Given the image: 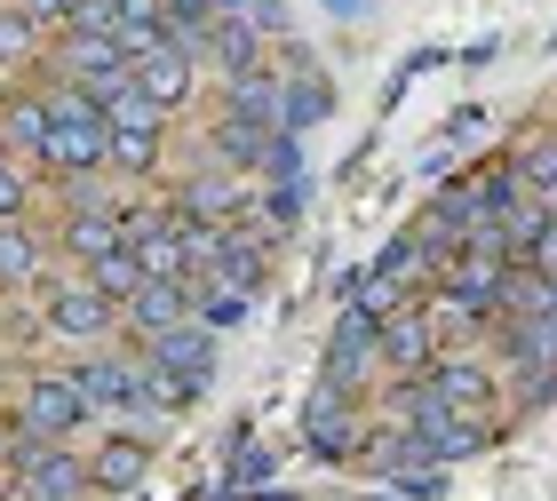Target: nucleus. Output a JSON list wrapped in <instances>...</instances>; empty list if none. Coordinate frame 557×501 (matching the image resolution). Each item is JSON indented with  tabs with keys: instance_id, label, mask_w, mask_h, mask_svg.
Returning a JSON list of instances; mask_svg holds the SVG:
<instances>
[{
	"instance_id": "obj_13",
	"label": "nucleus",
	"mask_w": 557,
	"mask_h": 501,
	"mask_svg": "<svg viewBox=\"0 0 557 501\" xmlns=\"http://www.w3.org/2000/svg\"><path fill=\"white\" fill-rule=\"evenodd\" d=\"M430 335H438V327H430V318L398 311L391 327H383V359H391V366H407V374H422V366H430Z\"/></svg>"
},
{
	"instance_id": "obj_14",
	"label": "nucleus",
	"mask_w": 557,
	"mask_h": 501,
	"mask_svg": "<svg viewBox=\"0 0 557 501\" xmlns=\"http://www.w3.org/2000/svg\"><path fill=\"white\" fill-rule=\"evenodd\" d=\"M0 143H9V152H40L48 143V96H16V104L0 112Z\"/></svg>"
},
{
	"instance_id": "obj_19",
	"label": "nucleus",
	"mask_w": 557,
	"mask_h": 501,
	"mask_svg": "<svg viewBox=\"0 0 557 501\" xmlns=\"http://www.w3.org/2000/svg\"><path fill=\"white\" fill-rule=\"evenodd\" d=\"M24 199H33V184H24V175L0 160V223H16V215H24Z\"/></svg>"
},
{
	"instance_id": "obj_25",
	"label": "nucleus",
	"mask_w": 557,
	"mask_h": 501,
	"mask_svg": "<svg viewBox=\"0 0 557 501\" xmlns=\"http://www.w3.org/2000/svg\"><path fill=\"white\" fill-rule=\"evenodd\" d=\"M0 160H9V143H0Z\"/></svg>"
},
{
	"instance_id": "obj_8",
	"label": "nucleus",
	"mask_w": 557,
	"mask_h": 501,
	"mask_svg": "<svg viewBox=\"0 0 557 501\" xmlns=\"http://www.w3.org/2000/svg\"><path fill=\"white\" fill-rule=\"evenodd\" d=\"M430 398H438V406L478 414V406L494 398V374L478 366V359H438V366H430Z\"/></svg>"
},
{
	"instance_id": "obj_17",
	"label": "nucleus",
	"mask_w": 557,
	"mask_h": 501,
	"mask_svg": "<svg viewBox=\"0 0 557 501\" xmlns=\"http://www.w3.org/2000/svg\"><path fill=\"white\" fill-rule=\"evenodd\" d=\"M151 160H160V128H112V167L144 175Z\"/></svg>"
},
{
	"instance_id": "obj_4",
	"label": "nucleus",
	"mask_w": 557,
	"mask_h": 501,
	"mask_svg": "<svg viewBox=\"0 0 557 501\" xmlns=\"http://www.w3.org/2000/svg\"><path fill=\"white\" fill-rule=\"evenodd\" d=\"M16 478H24V501H81V493H88V462L72 454V446L24 438V446H16Z\"/></svg>"
},
{
	"instance_id": "obj_15",
	"label": "nucleus",
	"mask_w": 557,
	"mask_h": 501,
	"mask_svg": "<svg viewBox=\"0 0 557 501\" xmlns=\"http://www.w3.org/2000/svg\"><path fill=\"white\" fill-rule=\"evenodd\" d=\"M311 446H319V454H350V406H343V383L326 390V398H311Z\"/></svg>"
},
{
	"instance_id": "obj_21",
	"label": "nucleus",
	"mask_w": 557,
	"mask_h": 501,
	"mask_svg": "<svg viewBox=\"0 0 557 501\" xmlns=\"http://www.w3.org/2000/svg\"><path fill=\"white\" fill-rule=\"evenodd\" d=\"M24 48H33V24H24V16L9 9V16H0V64H16Z\"/></svg>"
},
{
	"instance_id": "obj_6",
	"label": "nucleus",
	"mask_w": 557,
	"mask_h": 501,
	"mask_svg": "<svg viewBox=\"0 0 557 501\" xmlns=\"http://www.w3.org/2000/svg\"><path fill=\"white\" fill-rule=\"evenodd\" d=\"M128 318H136V335H144V342H160V335H175V327H191V279H144V295L128 303Z\"/></svg>"
},
{
	"instance_id": "obj_11",
	"label": "nucleus",
	"mask_w": 557,
	"mask_h": 501,
	"mask_svg": "<svg viewBox=\"0 0 557 501\" xmlns=\"http://www.w3.org/2000/svg\"><path fill=\"white\" fill-rule=\"evenodd\" d=\"M88 287L104 295L112 311H128L136 295H144V255H136V247H112V255H96V263H88Z\"/></svg>"
},
{
	"instance_id": "obj_1",
	"label": "nucleus",
	"mask_w": 557,
	"mask_h": 501,
	"mask_svg": "<svg viewBox=\"0 0 557 501\" xmlns=\"http://www.w3.org/2000/svg\"><path fill=\"white\" fill-rule=\"evenodd\" d=\"M57 64H64V88H81V96H120L136 80V57L120 48L112 33H64V48H57Z\"/></svg>"
},
{
	"instance_id": "obj_23",
	"label": "nucleus",
	"mask_w": 557,
	"mask_h": 501,
	"mask_svg": "<svg viewBox=\"0 0 557 501\" xmlns=\"http://www.w3.org/2000/svg\"><path fill=\"white\" fill-rule=\"evenodd\" d=\"M525 175H534V184H549V191H557V152H549V143H542V152H525Z\"/></svg>"
},
{
	"instance_id": "obj_3",
	"label": "nucleus",
	"mask_w": 557,
	"mask_h": 501,
	"mask_svg": "<svg viewBox=\"0 0 557 501\" xmlns=\"http://www.w3.org/2000/svg\"><path fill=\"white\" fill-rule=\"evenodd\" d=\"M208 366H215V342L199 335V327H175V335L151 342V366L144 374H151V390L175 406V398H191L199 383H208Z\"/></svg>"
},
{
	"instance_id": "obj_5",
	"label": "nucleus",
	"mask_w": 557,
	"mask_h": 501,
	"mask_svg": "<svg viewBox=\"0 0 557 501\" xmlns=\"http://www.w3.org/2000/svg\"><path fill=\"white\" fill-rule=\"evenodd\" d=\"M40 318H48V335H64V342H96L112 327V303L88 279H64V287H48V311Z\"/></svg>"
},
{
	"instance_id": "obj_20",
	"label": "nucleus",
	"mask_w": 557,
	"mask_h": 501,
	"mask_svg": "<svg viewBox=\"0 0 557 501\" xmlns=\"http://www.w3.org/2000/svg\"><path fill=\"white\" fill-rule=\"evenodd\" d=\"M247 311V287H208V327H232Z\"/></svg>"
},
{
	"instance_id": "obj_9",
	"label": "nucleus",
	"mask_w": 557,
	"mask_h": 501,
	"mask_svg": "<svg viewBox=\"0 0 557 501\" xmlns=\"http://www.w3.org/2000/svg\"><path fill=\"white\" fill-rule=\"evenodd\" d=\"M144 469H151V446H144V438H112L104 454L88 462V486H104V493H136V486H144Z\"/></svg>"
},
{
	"instance_id": "obj_22",
	"label": "nucleus",
	"mask_w": 557,
	"mask_h": 501,
	"mask_svg": "<svg viewBox=\"0 0 557 501\" xmlns=\"http://www.w3.org/2000/svg\"><path fill=\"white\" fill-rule=\"evenodd\" d=\"M24 24H72V0H16Z\"/></svg>"
},
{
	"instance_id": "obj_16",
	"label": "nucleus",
	"mask_w": 557,
	"mask_h": 501,
	"mask_svg": "<svg viewBox=\"0 0 557 501\" xmlns=\"http://www.w3.org/2000/svg\"><path fill=\"white\" fill-rule=\"evenodd\" d=\"M40 271V247H33V231H24V223H0V279L9 287H24Z\"/></svg>"
},
{
	"instance_id": "obj_12",
	"label": "nucleus",
	"mask_w": 557,
	"mask_h": 501,
	"mask_svg": "<svg viewBox=\"0 0 557 501\" xmlns=\"http://www.w3.org/2000/svg\"><path fill=\"white\" fill-rule=\"evenodd\" d=\"M175 215H184V223H223V215H239V184H232V175H191L184 199H175Z\"/></svg>"
},
{
	"instance_id": "obj_18",
	"label": "nucleus",
	"mask_w": 557,
	"mask_h": 501,
	"mask_svg": "<svg viewBox=\"0 0 557 501\" xmlns=\"http://www.w3.org/2000/svg\"><path fill=\"white\" fill-rule=\"evenodd\" d=\"M367 342H374L367 318H343V335H335V383H350V374L367 366Z\"/></svg>"
},
{
	"instance_id": "obj_10",
	"label": "nucleus",
	"mask_w": 557,
	"mask_h": 501,
	"mask_svg": "<svg viewBox=\"0 0 557 501\" xmlns=\"http://www.w3.org/2000/svg\"><path fill=\"white\" fill-rule=\"evenodd\" d=\"M112 247H128L120 215H104V208H72V215H64V255L96 263V255H112Z\"/></svg>"
},
{
	"instance_id": "obj_2",
	"label": "nucleus",
	"mask_w": 557,
	"mask_h": 501,
	"mask_svg": "<svg viewBox=\"0 0 557 501\" xmlns=\"http://www.w3.org/2000/svg\"><path fill=\"white\" fill-rule=\"evenodd\" d=\"M88 422V390L81 374H33V390H24V438L40 446H64L72 430Z\"/></svg>"
},
{
	"instance_id": "obj_24",
	"label": "nucleus",
	"mask_w": 557,
	"mask_h": 501,
	"mask_svg": "<svg viewBox=\"0 0 557 501\" xmlns=\"http://www.w3.org/2000/svg\"><path fill=\"white\" fill-rule=\"evenodd\" d=\"M534 263H542V271H557V223H549V231H534Z\"/></svg>"
},
{
	"instance_id": "obj_7",
	"label": "nucleus",
	"mask_w": 557,
	"mask_h": 501,
	"mask_svg": "<svg viewBox=\"0 0 557 501\" xmlns=\"http://www.w3.org/2000/svg\"><path fill=\"white\" fill-rule=\"evenodd\" d=\"M136 88H144L160 112H175V104L191 96V48H184V40H160V48L136 64Z\"/></svg>"
}]
</instances>
